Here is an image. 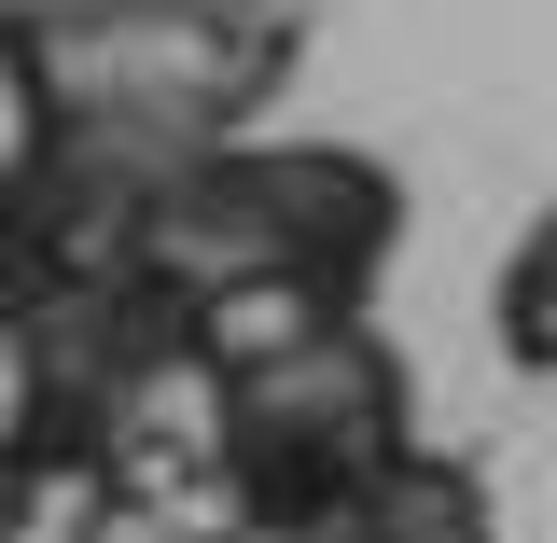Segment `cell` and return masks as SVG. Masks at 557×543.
<instances>
[{
  "label": "cell",
  "instance_id": "cell-2",
  "mask_svg": "<svg viewBox=\"0 0 557 543\" xmlns=\"http://www.w3.org/2000/svg\"><path fill=\"white\" fill-rule=\"evenodd\" d=\"M307 14L321 0H14V98H84L209 153L293 84Z\"/></svg>",
  "mask_w": 557,
  "mask_h": 543
},
{
  "label": "cell",
  "instance_id": "cell-5",
  "mask_svg": "<svg viewBox=\"0 0 557 543\" xmlns=\"http://www.w3.org/2000/svg\"><path fill=\"white\" fill-rule=\"evenodd\" d=\"M487 321H502V362H516V377H557V209L516 237V251H502Z\"/></svg>",
  "mask_w": 557,
  "mask_h": 543
},
{
  "label": "cell",
  "instance_id": "cell-1",
  "mask_svg": "<svg viewBox=\"0 0 557 543\" xmlns=\"http://www.w3.org/2000/svg\"><path fill=\"white\" fill-rule=\"evenodd\" d=\"M153 279H182L196 307L223 293H321V307H362L391 251H405V182L376 153H335V139H209L168 168V196L139 209L126 237Z\"/></svg>",
  "mask_w": 557,
  "mask_h": 543
},
{
  "label": "cell",
  "instance_id": "cell-3",
  "mask_svg": "<svg viewBox=\"0 0 557 543\" xmlns=\"http://www.w3.org/2000/svg\"><path fill=\"white\" fill-rule=\"evenodd\" d=\"M405 432H418L405 418V362L376 348L362 307H335L293 348L209 377V474H223L209 502L223 516H348L362 530V502L391 488Z\"/></svg>",
  "mask_w": 557,
  "mask_h": 543
},
{
  "label": "cell",
  "instance_id": "cell-6",
  "mask_svg": "<svg viewBox=\"0 0 557 543\" xmlns=\"http://www.w3.org/2000/svg\"><path fill=\"white\" fill-rule=\"evenodd\" d=\"M223 543H362L348 516H223Z\"/></svg>",
  "mask_w": 557,
  "mask_h": 543
},
{
  "label": "cell",
  "instance_id": "cell-4",
  "mask_svg": "<svg viewBox=\"0 0 557 543\" xmlns=\"http://www.w3.org/2000/svg\"><path fill=\"white\" fill-rule=\"evenodd\" d=\"M362 543H502L487 474H474V460H432V446H405V460H391V488L362 502Z\"/></svg>",
  "mask_w": 557,
  "mask_h": 543
}]
</instances>
